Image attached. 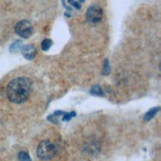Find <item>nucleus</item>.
<instances>
[{
  "mask_svg": "<svg viewBox=\"0 0 161 161\" xmlns=\"http://www.w3.org/2000/svg\"><path fill=\"white\" fill-rule=\"evenodd\" d=\"M32 91V80L26 77H20L12 80L6 88L8 100L13 103L26 102Z\"/></svg>",
  "mask_w": 161,
  "mask_h": 161,
  "instance_id": "f257e3e1",
  "label": "nucleus"
},
{
  "mask_svg": "<svg viewBox=\"0 0 161 161\" xmlns=\"http://www.w3.org/2000/svg\"><path fill=\"white\" fill-rule=\"evenodd\" d=\"M37 156L41 160H49L57 153V147L50 140H43L37 146Z\"/></svg>",
  "mask_w": 161,
  "mask_h": 161,
  "instance_id": "f03ea898",
  "label": "nucleus"
},
{
  "mask_svg": "<svg viewBox=\"0 0 161 161\" xmlns=\"http://www.w3.org/2000/svg\"><path fill=\"white\" fill-rule=\"evenodd\" d=\"M15 32L19 35L21 38H29L33 33V26L27 20H21L15 25Z\"/></svg>",
  "mask_w": 161,
  "mask_h": 161,
  "instance_id": "7ed1b4c3",
  "label": "nucleus"
},
{
  "mask_svg": "<svg viewBox=\"0 0 161 161\" xmlns=\"http://www.w3.org/2000/svg\"><path fill=\"white\" fill-rule=\"evenodd\" d=\"M86 20L91 23L100 22L103 17V9L97 5H92L86 10Z\"/></svg>",
  "mask_w": 161,
  "mask_h": 161,
  "instance_id": "20e7f679",
  "label": "nucleus"
},
{
  "mask_svg": "<svg viewBox=\"0 0 161 161\" xmlns=\"http://www.w3.org/2000/svg\"><path fill=\"white\" fill-rule=\"evenodd\" d=\"M21 52L24 57L28 60H32L36 56V49L33 45H25L21 47Z\"/></svg>",
  "mask_w": 161,
  "mask_h": 161,
  "instance_id": "39448f33",
  "label": "nucleus"
},
{
  "mask_svg": "<svg viewBox=\"0 0 161 161\" xmlns=\"http://www.w3.org/2000/svg\"><path fill=\"white\" fill-rule=\"evenodd\" d=\"M158 110H159V108H154L150 109L149 111H147L146 114L144 115V120L145 121H149L151 119H153V117L156 115Z\"/></svg>",
  "mask_w": 161,
  "mask_h": 161,
  "instance_id": "423d86ee",
  "label": "nucleus"
},
{
  "mask_svg": "<svg viewBox=\"0 0 161 161\" xmlns=\"http://www.w3.org/2000/svg\"><path fill=\"white\" fill-rule=\"evenodd\" d=\"M18 159H19V161H32L29 156V154L25 151L19 152V154H18Z\"/></svg>",
  "mask_w": 161,
  "mask_h": 161,
  "instance_id": "0eeeda50",
  "label": "nucleus"
},
{
  "mask_svg": "<svg viewBox=\"0 0 161 161\" xmlns=\"http://www.w3.org/2000/svg\"><path fill=\"white\" fill-rule=\"evenodd\" d=\"M52 41L50 40V39H46V40H44L42 42V44H41V47H42V49L44 51H48L49 49L51 48V46H52Z\"/></svg>",
  "mask_w": 161,
  "mask_h": 161,
  "instance_id": "6e6552de",
  "label": "nucleus"
},
{
  "mask_svg": "<svg viewBox=\"0 0 161 161\" xmlns=\"http://www.w3.org/2000/svg\"><path fill=\"white\" fill-rule=\"evenodd\" d=\"M91 92L92 95H97V96H103V92L102 90L101 86H95L94 88L92 89Z\"/></svg>",
  "mask_w": 161,
  "mask_h": 161,
  "instance_id": "1a4fd4ad",
  "label": "nucleus"
},
{
  "mask_svg": "<svg viewBox=\"0 0 161 161\" xmlns=\"http://www.w3.org/2000/svg\"><path fill=\"white\" fill-rule=\"evenodd\" d=\"M65 114V116L63 117V120H65V121H68V120H70L71 119V117H73V116H75V113H73L72 114Z\"/></svg>",
  "mask_w": 161,
  "mask_h": 161,
  "instance_id": "9d476101",
  "label": "nucleus"
},
{
  "mask_svg": "<svg viewBox=\"0 0 161 161\" xmlns=\"http://www.w3.org/2000/svg\"><path fill=\"white\" fill-rule=\"evenodd\" d=\"M68 1H69L73 6H75L76 8H78V9H80V5L79 3H76L75 1H74V0H68Z\"/></svg>",
  "mask_w": 161,
  "mask_h": 161,
  "instance_id": "9b49d317",
  "label": "nucleus"
},
{
  "mask_svg": "<svg viewBox=\"0 0 161 161\" xmlns=\"http://www.w3.org/2000/svg\"><path fill=\"white\" fill-rule=\"evenodd\" d=\"M85 1V0H80V2H84Z\"/></svg>",
  "mask_w": 161,
  "mask_h": 161,
  "instance_id": "f8f14e48",
  "label": "nucleus"
}]
</instances>
